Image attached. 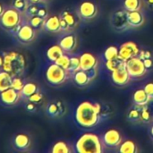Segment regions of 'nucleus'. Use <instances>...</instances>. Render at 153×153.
<instances>
[{
    "label": "nucleus",
    "instance_id": "obj_11",
    "mask_svg": "<svg viewBox=\"0 0 153 153\" xmlns=\"http://www.w3.org/2000/svg\"><path fill=\"white\" fill-rule=\"evenodd\" d=\"M98 14V6L91 1H83L78 7V15L81 19L89 21Z\"/></svg>",
    "mask_w": 153,
    "mask_h": 153
},
{
    "label": "nucleus",
    "instance_id": "obj_41",
    "mask_svg": "<svg viewBox=\"0 0 153 153\" xmlns=\"http://www.w3.org/2000/svg\"><path fill=\"white\" fill-rule=\"evenodd\" d=\"M143 89L147 92V94L149 95V97L151 98V100H153V82H148L144 86Z\"/></svg>",
    "mask_w": 153,
    "mask_h": 153
},
{
    "label": "nucleus",
    "instance_id": "obj_7",
    "mask_svg": "<svg viewBox=\"0 0 153 153\" xmlns=\"http://www.w3.org/2000/svg\"><path fill=\"white\" fill-rule=\"evenodd\" d=\"M36 36L37 30L28 22L27 19L25 18L13 37L22 44H30L36 39Z\"/></svg>",
    "mask_w": 153,
    "mask_h": 153
},
{
    "label": "nucleus",
    "instance_id": "obj_1",
    "mask_svg": "<svg viewBox=\"0 0 153 153\" xmlns=\"http://www.w3.org/2000/svg\"><path fill=\"white\" fill-rule=\"evenodd\" d=\"M100 113L101 107L99 103L83 101L75 110V120L82 127L92 128L99 124Z\"/></svg>",
    "mask_w": 153,
    "mask_h": 153
},
{
    "label": "nucleus",
    "instance_id": "obj_24",
    "mask_svg": "<svg viewBox=\"0 0 153 153\" xmlns=\"http://www.w3.org/2000/svg\"><path fill=\"white\" fill-rule=\"evenodd\" d=\"M39 91V85L36 82H25L23 88L21 91L22 100H26L27 98H29L30 96H31L32 94L36 93Z\"/></svg>",
    "mask_w": 153,
    "mask_h": 153
},
{
    "label": "nucleus",
    "instance_id": "obj_18",
    "mask_svg": "<svg viewBox=\"0 0 153 153\" xmlns=\"http://www.w3.org/2000/svg\"><path fill=\"white\" fill-rule=\"evenodd\" d=\"M59 16L62 20H64L66 22L67 27H68V30H74L79 24V19H81L78 14H76L71 11H68V10L63 11Z\"/></svg>",
    "mask_w": 153,
    "mask_h": 153
},
{
    "label": "nucleus",
    "instance_id": "obj_5",
    "mask_svg": "<svg viewBox=\"0 0 153 153\" xmlns=\"http://www.w3.org/2000/svg\"><path fill=\"white\" fill-rule=\"evenodd\" d=\"M45 76L47 82L49 84L58 86L65 83L68 80L70 73L67 70L61 67L60 65H56V63H51L47 67Z\"/></svg>",
    "mask_w": 153,
    "mask_h": 153
},
{
    "label": "nucleus",
    "instance_id": "obj_39",
    "mask_svg": "<svg viewBox=\"0 0 153 153\" xmlns=\"http://www.w3.org/2000/svg\"><path fill=\"white\" fill-rule=\"evenodd\" d=\"M43 99H44L43 94L39 91H37L36 93L32 94L31 96H30L29 98H27V99L24 100L30 101V102H33V103H35V104L38 105V104H39V103L43 100Z\"/></svg>",
    "mask_w": 153,
    "mask_h": 153
},
{
    "label": "nucleus",
    "instance_id": "obj_30",
    "mask_svg": "<svg viewBox=\"0 0 153 153\" xmlns=\"http://www.w3.org/2000/svg\"><path fill=\"white\" fill-rule=\"evenodd\" d=\"M72 152L69 144L65 141L56 142L51 149L52 153H70Z\"/></svg>",
    "mask_w": 153,
    "mask_h": 153
},
{
    "label": "nucleus",
    "instance_id": "obj_36",
    "mask_svg": "<svg viewBox=\"0 0 153 153\" xmlns=\"http://www.w3.org/2000/svg\"><path fill=\"white\" fill-rule=\"evenodd\" d=\"M70 57L68 53H64L55 63L58 65H60L61 67H63L64 69L68 71L69 68V65H70Z\"/></svg>",
    "mask_w": 153,
    "mask_h": 153
},
{
    "label": "nucleus",
    "instance_id": "obj_6",
    "mask_svg": "<svg viewBox=\"0 0 153 153\" xmlns=\"http://www.w3.org/2000/svg\"><path fill=\"white\" fill-rule=\"evenodd\" d=\"M128 11L125 8L118 9L114 11L110 15V24L114 30L117 31H125L131 28L128 18H127Z\"/></svg>",
    "mask_w": 153,
    "mask_h": 153
},
{
    "label": "nucleus",
    "instance_id": "obj_16",
    "mask_svg": "<svg viewBox=\"0 0 153 153\" xmlns=\"http://www.w3.org/2000/svg\"><path fill=\"white\" fill-rule=\"evenodd\" d=\"M65 111H66L64 103L60 100H56V101L48 103L47 106V108H46L47 114L52 118L64 116Z\"/></svg>",
    "mask_w": 153,
    "mask_h": 153
},
{
    "label": "nucleus",
    "instance_id": "obj_26",
    "mask_svg": "<svg viewBox=\"0 0 153 153\" xmlns=\"http://www.w3.org/2000/svg\"><path fill=\"white\" fill-rule=\"evenodd\" d=\"M12 81H13V76L9 73L1 69L0 70V92L11 88Z\"/></svg>",
    "mask_w": 153,
    "mask_h": 153
},
{
    "label": "nucleus",
    "instance_id": "obj_4",
    "mask_svg": "<svg viewBox=\"0 0 153 153\" xmlns=\"http://www.w3.org/2000/svg\"><path fill=\"white\" fill-rule=\"evenodd\" d=\"M103 143L100 137L92 133L82 134L75 144V150L79 153L103 152Z\"/></svg>",
    "mask_w": 153,
    "mask_h": 153
},
{
    "label": "nucleus",
    "instance_id": "obj_22",
    "mask_svg": "<svg viewBox=\"0 0 153 153\" xmlns=\"http://www.w3.org/2000/svg\"><path fill=\"white\" fill-rule=\"evenodd\" d=\"M73 80H74V83L76 85H78L79 87H85L91 82V79L89 78L87 73L82 69H80L73 74Z\"/></svg>",
    "mask_w": 153,
    "mask_h": 153
},
{
    "label": "nucleus",
    "instance_id": "obj_28",
    "mask_svg": "<svg viewBox=\"0 0 153 153\" xmlns=\"http://www.w3.org/2000/svg\"><path fill=\"white\" fill-rule=\"evenodd\" d=\"M151 102L145 106H141V122L142 123H151L153 119V110L151 108Z\"/></svg>",
    "mask_w": 153,
    "mask_h": 153
},
{
    "label": "nucleus",
    "instance_id": "obj_47",
    "mask_svg": "<svg viewBox=\"0 0 153 153\" xmlns=\"http://www.w3.org/2000/svg\"><path fill=\"white\" fill-rule=\"evenodd\" d=\"M4 9H5V6H4L3 4H1V3H0V16H1V15H2V13H4Z\"/></svg>",
    "mask_w": 153,
    "mask_h": 153
},
{
    "label": "nucleus",
    "instance_id": "obj_15",
    "mask_svg": "<svg viewBox=\"0 0 153 153\" xmlns=\"http://www.w3.org/2000/svg\"><path fill=\"white\" fill-rule=\"evenodd\" d=\"M58 44L60 45V47L63 48V50L65 53L69 54L71 52H74L75 48H77V45H78L77 37L74 33H68L60 39Z\"/></svg>",
    "mask_w": 153,
    "mask_h": 153
},
{
    "label": "nucleus",
    "instance_id": "obj_29",
    "mask_svg": "<svg viewBox=\"0 0 153 153\" xmlns=\"http://www.w3.org/2000/svg\"><path fill=\"white\" fill-rule=\"evenodd\" d=\"M123 6L128 12L141 11L143 7V0H124Z\"/></svg>",
    "mask_w": 153,
    "mask_h": 153
},
{
    "label": "nucleus",
    "instance_id": "obj_38",
    "mask_svg": "<svg viewBox=\"0 0 153 153\" xmlns=\"http://www.w3.org/2000/svg\"><path fill=\"white\" fill-rule=\"evenodd\" d=\"M25 84L24 80L21 77V76H14L13 77V81H12V88H13L14 90L21 91L22 89L23 88Z\"/></svg>",
    "mask_w": 153,
    "mask_h": 153
},
{
    "label": "nucleus",
    "instance_id": "obj_37",
    "mask_svg": "<svg viewBox=\"0 0 153 153\" xmlns=\"http://www.w3.org/2000/svg\"><path fill=\"white\" fill-rule=\"evenodd\" d=\"M29 4H30L27 0H13V2H12V6H13L15 9L19 10L22 13H25Z\"/></svg>",
    "mask_w": 153,
    "mask_h": 153
},
{
    "label": "nucleus",
    "instance_id": "obj_2",
    "mask_svg": "<svg viewBox=\"0 0 153 153\" xmlns=\"http://www.w3.org/2000/svg\"><path fill=\"white\" fill-rule=\"evenodd\" d=\"M24 20V13L12 5L7 6L0 16V27L13 37Z\"/></svg>",
    "mask_w": 153,
    "mask_h": 153
},
{
    "label": "nucleus",
    "instance_id": "obj_31",
    "mask_svg": "<svg viewBox=\"0 0 153 153\" xmlns=\"http://www.w3.org/2000/svg\"><path fill=\"white\" fill-rule=\"evenodd\" d=\"M127 119L130 122H141V106L134 105V108L130 109L127 114Z\"/></svg>",
    "mask_w": 153,
    "mask_h": 153
},
{
    "label": "nucleus",
    "instance_id": "obj_42",
    "mask_svg": "<svg viewBox=\"0 0 153 153\" xmlns=\"http://www.w3.org/2000/svg\"><path fill=\"white\" fill-rule=\"evenodd\" d=\"M89 76V78L91 79V81L92 82L96 77H97V74H98V67L97 68H92V69H90V70H87L85 71Z\"/></svg>",
    "mask_w": 153,
    "mask_h": 153
},
{
    "label": "nucleus",
    "instance_id": "obj_10",
    "mask_svg": "<svg viewBox=\"0 0 153 153\" xmlns=\"http://www.w3.org/2000/svg\"><path fill=\"white\" fill-rule=\"evenodd\" d=\"M104 147L107 148H117L123 142V137L121 133L117 129H109L108 130L101 138Z\"/></svg>",
    "mask_w": 153,
    "mask_h": 153
},
{
    "label": "nucleus",
    "instance_id": "obj_21",
    "mask_svg": "<svg viewBox=\"0 0 153 153\" xmlns=\"http://www.w3.org/2000/svg\"><path fill=\"white\" fill-rule=\"evenodd\" d=\"M151 98L144 91V89H139L134 91L133 95V102L137 106H145L151 102Z\"/></svg>",
    "mask_w": 153,
    "mask_h": 153
},
{
    "label": "nucleus",
    "instance_id": "obj_13",
    "mask_svg": "<svg viewBox=\"0 0 153 153\" xmlns=\"http://www.w3.org/2000/svg\"><path fill=\"white\" fill-rule=\"evenodd\" d=\"M31 145V139L29 134L24 133L17 134L13 139V147L18 152H27Z\"/></svg>",
    "mask_w": 153,
    "mask_h": 153
},
{
    "label": "nucleus",
    "instance_id": "obj_50",
    "mask_svg": "<svg viewBox=\"0 0 153 153\" xmlns=\"http://www.w3.org/2000/svg\"><path fill=\"white\" fill-rule=\"evenodd\" d=\"M43 1H48V0H43Z\"/></svg>",
    "mask_w": 153,
    "mask_h": 153
},
{
    "label": "nucleus",
    "instance_id": "obj_32",
    "mask_svg": "<svg viewBox=\"0 0 153 153\" xmlns=\"http://www.w3.org/2000/svg\"><path fill=\"white\" fill-rule=\"evenodd\" d=\"M27 21L36 30H39L41 29H44V23H45L46 19L36 15V16H33V17L27 19Z\"/></svg>",
    "mask_w": 153,
    "mask_h": 153
},
{
    "label": "nucleus",
    "instance_id": "obj_8",
    "mask_svg": "<svg viewBox=\"0 0 153 153\" xmlns=\"http://www.w3.org/2000/svg\"><path fill=\"white\" fill-rule=\"evenodd\" d=\"M126 67L132 77V79H138L144 76L147 69L144 65L143 60L139 56H134L126 62Z\"/></svg>",
    "mask_w": 153,
    "mask_h": 153
},
{
    "label": "nucleus",
    "instance_id": "obj_49",
    "mask_svg": "<svg viewBox=\"0 0 153 153\" xmlns=\"http://www.w3.org/2000/svg\"><path fill=\"white\" fill-rule=\"evenodd\" d=\"M150 135H151V137L153 139V124L152 125L151 128H150Z\"/></svg>",
    "mask_w": 153,
    "mask_h": 153
},
{
    "label": "nucleus",
    "instance_id": "obj_3",
    "mask_svg": "<svg viewBox=\"0 0 153 153\" xmlns=\"http://www.w3.org/2000/svg\"><path fill=\"white\" fill-rule=\"evenodd\" d=\"M26 68V60L22 54L17 51L4 52V65L2 70L9 73L13 77L22 76Z\"/></svg>",
    "mask_w": 153,
    "mask_h": 153
},
{
    "label": "nucleus",
    "instance_id": "obj_45",
    "mask_svg": "<svg viewBox=\"0 0 153 153\" xmlns=\"http://www.w3.org/2000/svg\"><path fill=\"white\" fill-rule=\"evenodd\" d=\"M4 65V52L0 54V70L2 69Z\"/></svg>",
    "mask_w": 153,
    "mask_h": 153
},
{
    "label": "nucleus",
    "instance_id": "obj_46",
    "mask_svg": "<svg viewBox=\"0 0 153 153\" xmlns=\"http://www.w3.org/2000/svg\"><path fill=\"white\" fill-rule=\"evenodd\" d=\"M29 2V4H39V3H42L45 2L43 0H27Z\"/></svg>",
    "mask_w": 153,
    "mask_h": 153
},
{
    "label": "nucleus",
    "instance_id": "obj_43",
    "mask_svg": "<svg viewBox=\"0 0 153 153\" xmlns=\"http://www.w3.org/2000/svg\"><path fill=\"white\" fill-rule=\"evenodd\" d=\"M138 56H139L140 58H142L143 60H144L145 58L152 57V52H151V51H148V50H141Z\"/></svg>",
    "mask_w": 153,
    "mask_h": 153
},
{
    "label": "nucleus",
    "instance_id": "obj_9",
    "mask_svg": "<svg viewBox=\"0 0 153 153\" xmlns=\"http://www.w3.org/2000/svg\"><path fill=\"white\" fill-rule=\"evenodd\" d=\"M22 100V97L21 91H18L12 87L0 92V102L5 107H13Z\"/></svg>",
    "mask_w": 153,
    "mask_h": 153
},
{
    "label": "nucleus",
    "instance_id": "obj_40",
    "mask_svg": "<svg viewBox=\"0 0 153 153\" xmlns=\"http://www.w3.org/2000/svg\"><path fill=\"white\" fill-rule=\"evenodd\" d=\"M26 105H25V109L30 112V113H34L37 111L38 109V107H37V104L33 103V102H30V101H26Z\"/></svg>",
    "mask_w": 153,
    "mask_h": 153
},
{
    "label": "nucleus",
    "instance_id": "obj_19",
    "mask_svg": "<svg viewBox=\"0 0 153 153\" xmlns=\"http://www.w3.org/2000/svg\"><path fill=\"white\" fill-rule=\"evenodd\" d=\"M44 30L48 32H51V33H57V32L62 31L60 16H58V15L48 16L45 21Z\"/></svg>",
    "mask_w": 153,
    "mask_h": 153
},
{
    "label": "nucleus",
    "instance_id": "obj_27",
    "mask_svg": "<svg viewBox=\"0 0 153 153\" xmlns=\"http://www.w3.org/2000/svg\"><path fill=\"white\" fill-rule=\"evenodd\" d=\"M123 66H126V61L123 60L119 56L106 61V67L110 72H114Z\"/></svg>",
    "mask_w": 153,
    "mask_h": 153
},
{
    "label": "nucleus",
    "instance_id": "obj_25",
    "mask_svg": "<svg viewBox=\"0 0 153 153\" xmlns=\"http://www.w3.org/2000/svg\"><path fill=\"white\" fill-rule=\"evenodd\" d=\"M138 152V146L133 140H126L119 145L118 152L120 153H136Z\"/></svg>",
    "mask_w": 153,
    "mask_h": 153
},
{
    "label": "nucleus",
    "instance_id": "obj_48",
    "mask_svg": "<svg viewBox=\"0 0 153 153\" xmlns=\"http://www.w3.org/2000/svg\"><path fill=\"white\" fill-rule=\"evenodd\" d=\"M145 2L148 5H150L151 7H153V0H145Z\"/></svg>",
    "mask_w": 153,
    "mask_h": 153
},
{
    "label": "nucleus",
    "instance_id": "obj_14",
    "mask_svg": "<svg viewBox=\"0 0 153 153\" xmlns=\"http://www.w3.org/2000/svg\"><path fill=\"white\" fill-rule=\"evenodd\" d=\"M111 80L117 86H125L128 84L132 77L130 76L126 66H123L114 72H111Z\"/></svg>",
    "mask_w": 153,
    "mask_h": 153
},
{
    "label": "nucleus",
    "instance_id": "obj_33",
    "mask_svg": "<svg viewBox=\"0 0 153 153\" xmlns=\"http://www.w3.org/2000/svg\"><path fill=\"white\" fill-rule=\"evenodd\" d=\"M42 3H39V4H30L29 6H28V8L26 9V11L24 13L25 18L26 19H29L30 17H33V16L38 15L39 11V8H40V5H41Z\"/></svg>",
    "mask_w": 153,
    "mask_h": 153
},
{
    "label": "nucleus",
    "instance_id": "obj_17",
    "mask_svg": "<svg viewBox=\"0 0 153 153\" xmlns=\"http://www.w3.org/2000/svg\"><path fill=\"white\" fill-rule=\"evenodd\" d=\"M80 61H81V69L83 71H87L92 68H97L99 64L96 56L89 52L82 53L80 56Z\"/></svg>",
    "mask_w": 153,
    "mask_h": 153
},
{
    "label": "nucleus",
    "instance_id": "obj_35",
    "mask_svg": "<svg viewBox=\"0 0 153 153\" xmlns=\"http://www.w3.org/2000/svg\"><path fill=\"white\" fill-rule=\"evenodd\" d=\"M81 69V61H80V56H71L70 57V65L68 68V72L70 74H73L74 72L78 71Z\"/></svg>",
    "mask_w": 153,
    "mask_h": 153
},
{
    "label": "nucleus",
    "instance_id": "obj_20",
    "mask_svg": "<svg viewBox=\"0 0 153 153\" xmlns=\"http://www.w3.org/2000/svg\"><path fill=\"white\" fill-rule=\"evenodd\" d=\"M128 22L131 26V28H139L143 25L145 22L144 15L141 11H133L128 12L127 13Z\"/></svg>",
    "mask_w": 153,
    "mask_h": 153
},
{
    "label": "nucleus",
    "instance_id": "obj_12",
    "mask_svg": "<svg viewBox=\"0 0 153 153\" xmlns=\"http://www.w3.org/2000/svg\"><path fill=\"white\" fill-rule=\"evenodd\" d=\"M141 49L138 45L133 41H127L123 43L119 48V56L126 62L134 56H138Z\"/></svg>",
    "mask_w": 153,
    "mask_h": 153
},
{
    "label": "nucleus",
    "instance_id": "obj_44",
    "mask_svg": "<svg viewBox=\"0 0 153 153\" xmlns=\"http://www.w3.org/2000/svg\"><path fill=\"white\" fill-rule=\"evenodd\" d=\"M143 63H144V65H145V67H146V69H147V70H148V69H151V68H152L153 60L152 57L145 58V59L143 60Z\"/></svg>",
    "mask_w": 153,
    "mask_h": 153
},
{
    "label": "nucleus",
    "instance_id": "obj_23",
    "mask_svg": "<svg viewBox=\"0 0 153 153\" xmlns=\"http://www.w3.org/2000/svg\"><path fill=\"white\" fill-rule=\"evenodd\" d=\"M64 53H65V52L63 50V48L60 47V45L56 44V45H53L48 48V50L46 52V56L49 62L55 63Z\"/></svg>",
    "mask_w": 153,
    "mask_h": 153
},
{
    "label": "nucleus",
    "instance_id": "obj_34",
    "mask_svg": "<svg viewBox=\"0 0 153 153\" xmlns=\"http://www.w3.org/2000/svg\"><path fill=\"white\" fill-rule=\"evenodd\" d=\"M119 56V48L116 46H109L106 48L104 52V58L106 61L110 60L112 58H115Z\"/></svg>",
    "mask_w": 153,
    "mask_h": 153
}]
</instances>
